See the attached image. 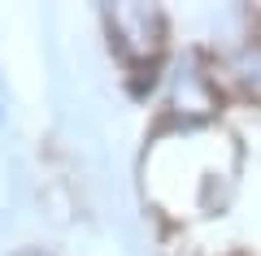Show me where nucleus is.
Returning <instances> with one entry per match:
<instances>
[{
    "instance_id": "nucleus-1",
    "label": "nucleus",
    "mask_w": 261,
    "mask_h": 256,
    "mask_svg": "<svg viewBox=\"0 0 261 256\" xmlns=\"http://www.w3.org/2000/svg\"><path fill=\"white\" fill-rule=\"evenodd\" d=\"M18 256H44V252H18Z\"/></svg>"
}]
</instances>
